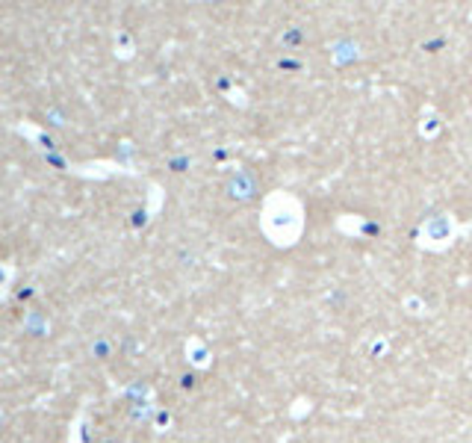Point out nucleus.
Listing matches in <instances>:
<instances>
[{
  "instance_id": "f257e3e1",
  "label": "nucleus",
  "mask_w": 472,
  "mask_h": 443,
  "mask_svg": "<svg viewBox=\"0 0 472 443\" xmlns=\"http://www.w3.org/2000/svg\"><path fill=\"white\" fill-rule=\"evenodd\" d=\"M0 423H4V417H0Z\"/></svg>"
}]
</instances>
